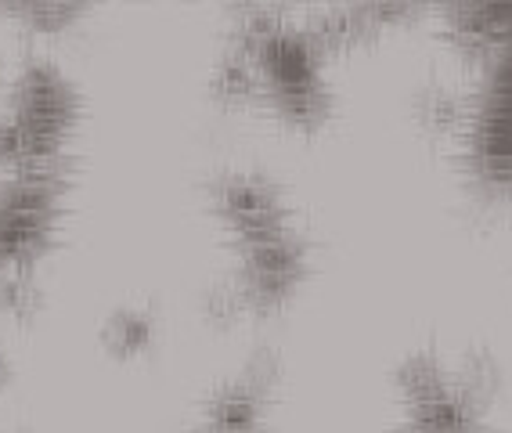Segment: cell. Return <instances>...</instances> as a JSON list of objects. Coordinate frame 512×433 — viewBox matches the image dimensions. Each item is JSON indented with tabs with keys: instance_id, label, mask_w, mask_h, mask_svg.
I'll use <instances>...</instances> for the list:
<instances>
[{
	"instance_id": "6da1fadb",
	"label": "cell",
	"mask_w": 512,
	"mask_h": 433,
	"mask_svg": "<svg viewBox=\"0 0 512 433\" xmlns=\"http://www.w3.org/2000/svg\"><path fill=\"white\" fill-rule=\"evenodd\" d=\"M156 336V322L148 314H119L112 318L109 329H105V343H109L116 354H138L145 351L148 343Z\"/></svg>"
}]
</instances>
